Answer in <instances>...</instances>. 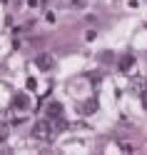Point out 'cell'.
<instances>
[{"mask_svg":"<svg viewBox=\"0 0 147 155\" xmlns=\"http://www.w3.org/2000/svg\"><path fill=\"white\" fill-rule=\"evenodd\" d=\"M50 135H53V125L47 123V120H37L33 125V138L37 140H50Z\"/></svg>","mask_w":147,"mask_h":155,"instance_id":"1","label":"cell"},{"mask_svg":"<svg viewBox=\"0 0 147 155\" xmlns=\"http://www.w3.org/2000/svg\"><path fill=\"white\" fill-rule=\"evenodd\" d=\"M35 65L40 68V70H53V68H55V58L50 53H40L35 58Z\"/></svg>","mask_w":147,"mask_h":155,"instance_id":"2","label":"cell"},{"mask_svg":"<svg viewBox=\"0 0 147 155\" xmlns=\"http://www.w3.org/2000/svg\"><path fill=\"white\" fill-rule=\"evenodd\" d=\"M132 65H135V55H122L120 58V70L122 73H130Z\"/></svg>","mask_w":147,"mask_h":155,"instance_id":"3","label":"cell"},{"mask_svg":"<svg viewBox=\"0 0 147 155\" xmlns=\"http://www.w3.org/2000/svg\"><path fill=\"white\" fill-rule=\"evenodd\" d=\"M47 115H50V118H60L62 115V105L60 103H50L47 105Z\"/></svg>","mask_w":147,"mask_h":155,"instance_id":"4","label":"cell"},{"mask_svg":"<svg viewBox=\"0 0 147 155\" xmlns=\"http://www.w3.org/2000/svg\"><path fill=\"white\" fill-rule=\"evenodd\" d=\"M13 105H15V108H20V110H25L27 108V105H30V100H27V95H15V100H13Z\"/></svg>","mask_w":147,"mask_h":155,"instance_id":"5","label":"cell"},{"mask_svg":"<svg viewBox=\"0 0 147 155\" xmlns=\"http://www.w3.org/2000/svg\"><path fill=\"white\" fill-rule=\"evenodd\" d=\"M95 110H97V100H90L85 105V113H95Z\"/></svg>","mask_w":147,"mask_h":155,"instance_id":"6","label":"cell"},{"mask_svg":"<svg viewBox=\"0 0 147 155\" xmlns=\"http://www.w3.org/2000/svg\"><path fill=\"white\" fill-rule=\"evenodd\" d=\"M8 138V128H3V125H0V143H3Z\"/></svg>","mask_w":147,"mask_h":155,"instance_id":"7","label":"cell"}]
</instances>
